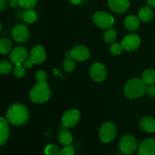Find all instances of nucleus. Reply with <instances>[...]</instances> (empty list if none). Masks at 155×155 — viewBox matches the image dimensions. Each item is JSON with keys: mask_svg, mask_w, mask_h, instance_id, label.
Wrapping results in <instances>:
<instances>
[{"mask_svg": "<svg viewBox=\"0 0 155 155\" xmlns=\"http://www.w3.org/2000/svg\"><path fill=\"white\" fill-rule=\"evenodd\" d=\"M139 18L143 22H150L154 18V12L151 8L148 6H144L141 8L139 12Z\"/></svg>", "mask_w": 155, "mask_h": 155, "instance_id": "6ab92c4d", "label": "nucleus"}, {"mask_svg": "<svg viewBox=\"0 0 155 155\" xmlns=\"http://www.w3.org/2000/svg\"><path fill=\"white\" fill-rule=\"evenodd\" d=\"M33 64H34L32 62V61L30 60V58L27 59V60L23 63V65L24 66V68H27V69H30V68L33 66Z\"/></svg>", "mask_w": 155, "mask_h": 155, "instance_id": "72a5a7b5", "label": "nucleus"}, {"mask_svg": "<svg viewBox=\"0 0 155 155\" xmlns=\"http://www.w3.org/2000/svg\"><path fill=\"white\" fill-rule=\"evenodd\" d=\"M139 155H155V139L153 138L145 139L138 146Z\"/></svg>", "mask_w": 155, "mask_h": 155, "instance_id": "ddd939ff", "label": "nucleus"}, {"mask_svg": "<svg viewBox=\"0 0 155 155\" xmlns=\"http://www.w3.org/2000/svg\"><path fill=\"white\" fill-rule=\"evenodd\" d=\"M92 21L98 27L104 30L110 28L114 24V18L110 14L103 11H98L92 16Z\"/></svg>", "mask_w": 155, "mask_h": 155, "instance_id": "20e7f679", "label": "nucleus"}, {"mask_svg": "<svg viewBox=\"0 0 155 155\" xmlns=\"http://www.w3.org/2000/svg\"><path fill=\"white\" fill-rule=\"evenodd\" d=\"M51 95V89L46 82L38 83L30 89V99L35 104H42L48 101Z\"/></svg>", "mask_w": 155, "mask_h": 155, "instance_id": "f03ea898", "label": "nucleus"}, {"mask_svg": "<svg viewBox=\"0 0 155 155\" xmlns=\"http://www.w3.org/2000/svg\"><path fill=\"white\" fill-rule=\"evenodd\" d=\"M146 86L142 80L139 78H132L127 82L124 86V95L130 99H136L142 95L146 92Z\"/></svg>", "mask_w": 155, "mask_h": 155, "instance_id": "7ed1b4c3", "label": "nucleus"}, {"mask_svg": "<svg viewBox=\"0 0 155 155\" xmlns=\"http://www.w3.org/2000/svg\"><path fill=\"white\" fill-rule=\"evenodd\" d=\"M12 37L15 42L18 43L25 42L28 39L30 36V31L28 27L24 24H17L13 29L12 32Z\"/></svg>", "mask_w": 155, "mask_h": 155, "instance_id": "9b49d317", "label": "nucleus"}, {"mask_svg": "<svg viewBox=\"0 0 155 155\" xmlns=\"http://www.w3.org/2000/svg\"><path fill=\"white\" fill-rule=\"evenodd\" d=\"M44 153L45 155H61V150L57 145L51 144L45 147Z\"/></svg>", "mask_w": 155, "mask_h": 155, "instance_id": "bb28decb", "label": "nucleus"}, {"mask_svg": "<svg viewBox=\"0 0 155 155\" xmlns=\"http://www.w3.org/2000/svg\"><path fill=\"white\" fill-rule=\"evenodd\" d=\"M117 36V33L116 30L113 27H110V28L107 29L106 31L104 33L103 39H104V42L106 43L110 44L114 43V42L116 40Z\"/></svg>", "mask_w": 155, "mask_h": 155, "instance_id": "5701e85b", "label": "nucleus"}, {"mask_svg": "<svg viewBox=\"0 0 155 155\" xmlns=\"http://www.w3.org/2000/svg\"><path fill=\"white\" fill-rule=\"evenodd\" d=\"M89 75L90 77L97 83H101L107 76V69L102 63L95 62L91 66L89 69Z\"/></svg>", "mask_w": 155, "mask_h": 155, "instance_id": "6e6552de", "label": "nucleus"}, {"mask_svg": "<svg viewBox=\"0 0 155 155\" xmlns=\"http://www.w3.org/2000/svg\"><path fill=\"white\" fill-rule=\"evenodd\" d=\"M107 5L110 10L116 14H124L130 8L129 0H107Z\"/></svg>", "mask_w": 155, "mask_h": 155, "instance_id": "2eb2a0df", "label": "nucleus"}, {"mask_svg": "<svg viewBox=\"0 0 155 155\" xmlns=\"http://www.w3.org/2000/svg\"><path fill=\"white\" fill-rule=\"evenodd\" d=\"M13 72L15 77H17L18 78H22L23 77H24V75H25L26 74L25 68H24V66L22 64H15Z\"/></svg>", "mask_w": 155, "mask_h": 155, "instance_id": "c85d7f7f", "label": "nucleus"}, {"mask_svg": "<svg viewBox=\"0 0 155 155\" xmlns=\"http://www.w3.org/2000/svg\"><path fill=\"white\" fill-rule=\"evenodd\" d=\"M70 55L74 60L82 62L89 59L90 52L89 50L84 45H77L71 49Z\"/></svg>", "mask_w": 155, "mask_h": 155, "instance_id": "f8f14e48", "label": "nucleus"}, {"mask_svg": "<svg viewBox=\"0 0 155 155\" xmlns=\"http://www.w3.org/2000/svg\"><path fill=\"white\" fill-rule=\"evenodd\" d=\"M81 1L82 0H71V2L73 5H79L81 2Z\"/></svg>", "mask_w": 155, "mask_h": 155, "instance_id": "4c0bfd02", "label": "nucleus"}, {"mask_svg": "<svg viewBox=\"0 0 155 155\" xmlns=\"http://www.w3.org/2000/svg\"><path fill=\"white\" fill-rule=\"evenodd\" d=\"M146 92L151 98H155V85H151L147 88Z\"/></svg>", "mask_w": 155, "mask_h": 155, "instance_id": "473e14b6", "label": "nucleus"}, {"mask_svg": "<svg viewBox=\"0 0 155 155\" xmlns=\"http://www.w3.org/2000/svg\"><path fill=\"white\" fill-rule=\"evenodd\" d=\"M30 113L25 105L20 103L12 104L6 112L8 121L13 126H22L28 121Z\"/></svg>", "mask_w": 155, "mask_h": 155, "instance_id": "f257e3e1", "label": "nucleus"}, {"mask_svg": "<svg viewBox=\"0 0 155 155\" xmlns=\"http://www.w3.org/2000/svg\"><path fill=\"white\" fill-rule=\"evenodd\" d=\"M141 44V38L136 33L126 35L121 41L123 48L127 51H133L137 49Z\"/></svg>", "mask_w": 155, "mask_h": 155, "instance_id": "0eeeda50", "label": "nucleus"}, {"mask_svg": "<svg viewBox=\"0 0 155 155\" xmlns=\"http://www.w3.org/2000/svg\"><path fill=\"white\" fill-rule=\"evenodd\" d=\"M63 68L66 72H74L76 69V63L74 59L70 58H65L63 61Z\"/></svg>", "mask_w": 155, "mask_h": 155, "instance_id": "393cba45", "label": "nucleus"}, {"mask_svg": "<svg viewBox=\"0 0 155 155\" xmlns=\"http://www.w3.org/2000/svg\"><path fill=\"white\" fill-rule=\"evenodd\" d=\"M23 19L27 24H33L37 19V14L33 9H27L23 14Z\"/></svg>", "mask_w": 155, "mask_h": 155, "instance_id": "b1692460", "label": "nucleus"}, {"mask_svg": "<svg viewBox=\"0 0 155 155\" xmlns=\"http://www.w3.org/2000/svg\"><path fill=\"white\" fill-rule=\"evenodd\" d=\"M12 69H14L12 62L7 60H2L0 62V73L2 74H9L12 71Z\"/></svg>", "mask_w": 155, "mask_h": 155, "instance_id": "a878e982", "label": "nucleus"}, {"mask_svg": "<svg viewBox=\"0 0 155 155\" xmlns=\"http://www.w3.org/2000/svg\"><path fill=\"white\" fill-rule=\"evenodd\" d=\"M6 8V1L5 0H0V11L3 12Z\"/></svg>", "mask_w": 155, "mask_h": 155, "instance_id": "f704fd0d", "label": "nucleus"}, {"mask_svg": "<svg viewBox=\"0 0 155 155\" xmlns=\"http://www.w3.org/2000/svg\"><path fill=\"white\" fill-rule=\"evenodd\" d=\"M58 139L59 142L64 146L71 145L72 144L73 140H74L72 134L68 130H63V131L61 132L58 134Z\"/></svg>", "mask_w": 155, "mask_h": 155, "instance_id": "412c9836", "label": "nucleus"}, {"mask_svg": "<svg viewBox=\"0 0 155 155\" xmlns=\"http://www.w3.org/2000/svg\"><path fill=\"white\" fill-rule=\"evenodd\" d=\"M141 129L148 133H155V119L151 117H145L139 123Z\"/></svg>", "mask_w": 155, "mask_h": 155, "instance_id": "a211bd4d", "label": "nucleus"}, {"mask_svg": "<svg viewBox=\"0 0 155 155\" xmlns=\"http://www.w3.org/2000/svg\"><path fill=\"white\" fill-rule=\"evenodd\" d=\"M38 0H18L19 5L26 9H32L37 4Z\"/></svg>", "mask_w": 155, "mask_h": 155, "instance_id": "cd10ccee", "label": "nucleus"}, {"mask_svg": "<svg viewBox=\"0 0 155 155\" xmlns=\"http://www.w3.org/2000/svg\"><path fill=\"white\" fill-rule=\"evenodd\" d=\"M138 148V142L136 138L130 134L125 135L119 142V149L123 154L130 155Z\"/></svg>", "mask_w": 155, "mask_h": 155, "instance_id": "423d86ee", "label": "nucleus"}, {"mask_svg": "<svg viewBox=\"0 0 155 155\" xmlns=\"http://www.w3.org/2000/svg\"><path fill=\"white\" fill-rule=\"evenodd\" d=\"M18 5H19L18 0H12V1H11V5H12V7H15V6H17Z\"/></svg>", "mask_w": 155, "mask_h": 155, "instance_id": "e433bc0d", "label": "nucleus"}, {"mask_svg": "<svg viewBox=\"0 0 155 155\" xmlns=\"http://www.w3.org/2000/svg\"><path fill=\"white\" fill-rule=\"evenodd\" d=\"M47 76L46 72L43 70H39L35 74V78L38 83H42V82H46L47 80Z\"/></svg>", "mask_w": 155, "mask_h": 155, "instance_id": "7c9ffc66", "label": "nucleus"}, {"mask_svg": "<svg viewBox=\"0 0 155 155\" xmlns=\"http://www.w3.org/2000/svg\"><path fill=\"white\" fill-rule=\"evenodd\" d=\"M117 129L112 122H106L101 126L98 130V136L102 142L108 143L116 138Z\"/></svg>", "mask_w": 155, "mask_h": 155, "instance_id": "39448f33", "label": "nucleus"}, {"mask_svg": "<svg viewBox=\"0 0 155 155\" xmlns=\"http://www.w3.org/2000/svg\"><path fill=\"white\" fill-rule=\"evenodd\" d=\"M12 50V42L7 38H2L0 40V53L2 55H6Z\"/></svg>", "mask_w": 155, "mask_h": 155, "instance_id": "4be33fe9", "label": "nucleus"}, {"mask_svg": "<svg viewBox=\"0 0 155 155\" xmlns=\"http://www.w3.org/2000/svg\"><path fill=\"white\" fill-rule=\"evenodd\" d=\"M80 113L77 109H69L62 116V123L66 127H74L79 123Z\"/></svg>", "mask_w": 155, "mask_h": 155, "instance_id": "1a4fd4ad", "label": "nucleus"}, {"mask_svg": "<svg viewBox=\"0 0 155 155\" xmlns=\"http://www.w3.org/2000/svg\"><path fill=\"white\" fill-rule=\"evenodd\" d=\"M123 46L121 44L117 43V42H114L112 43V45L110 47V52L113 55H119L122 53L123 51Z\"/></svg>", "mask_w": 155, "mask_h": 155, "instance_id": "c756f323", "label": "nucleus"}, {"mask_svg": "<svg viewBox=\"0 0 155 155\" xmlns=\"http://www.w3.org/2000/svg\"><path fill=\"white\" fill-rule=\"evenodd\" d=\"M148 5L152 8H155V0H147Z\"/></svg>", "mask_w": 155, "mask_h": 155, "instance_id": "c9c22d12", "label": "nucleus"}, {"mask_svg": "<svg viewBox=\"0 0 155 155\" xmlns=\"http://www.w3.org/2000/svg\"><path fill=\"white\" fill-rule=\"evenodd\" d=\"M9 137V126L7 118L0 117V145L2 146Z\"/></svg>", "mask_w": 155, "mask_h": 155, "instance_id": "dca6fc26", "label": "nucleus"}, {"mask_svg": "<svg viewBox=\"0 0 155 155\" xmlns=\"http://www.w3.org/2000/svg\"><path fill=\"white\" fill-rule=\"evenodd\" d=\"M142 80L145 85H154L155 83V71L153 69H147L144 71L142 75Z\"/></svg>", "mask_w": 155, "mask_h": 155, "instance_id": "aec40b11", "label": "nucleus"}, {"mask_svg": "<svg viewBox=\"0 0 155 155\" xmlns=\"http://www.w3.org/2000/svg\"><path fill=\"white\" fill-rule=\"evenodd\" d=\"M124 26L130 31H136L140 27V19L136 15H128L124 20Z\"/></svg>", "mask_w": 155, "mask_h": 155, "instance_id": "f3484780", "label": "nucleus"}, {"mask_svg": "<svg viewBox=\"0 0 155 155\" xmlns=\"http://www.w3.org/2000/svg\"><path fill=\"white\" fill-rule=\"evenodd\" d=\"M28 57V51L27 48L23 46L15 47L9 54V58L11 62L14 64H23Z\"/></svg>", "mask_w": 155, "mask_h": 155, "instance_id": "9d476101", "label": "nucleus"}, {"mask_svg": "<svg viewBox=\"0 0 155 155\" xmlns=\"http://www.w3.org/2000/svg\"><path fill=\"white\" fill-rule=\"evenodd\" d=\"M29 58L34 64H39L42 63L46 58V51L42 45H35L31 49Z\"/></svg>", "mask_w": 155, "mask_h": 155, "instance_id": "4468645a", "label": "nucleus"}, {"mask_svg": "<svg viewBox=\"0 0 155 155\" xmlns=\"http://www.w3.org/2000/svg\"><path fill=\"white\" fill-rule=\"evenodd\" d=\"M74 154H75L74 148L71 145L64 146L61 149V155H74Z\"/></svg>", "mask_w": 155, "mask_h": 155, "instance_id": "2f4dec72", "label": "nucleus"}]
</instances>
